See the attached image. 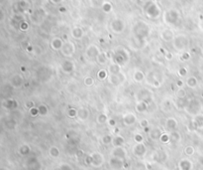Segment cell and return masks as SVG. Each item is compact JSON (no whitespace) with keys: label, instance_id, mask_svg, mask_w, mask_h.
Wrapping results in <instances>:
<instances>
[{"label":"cell","instance_id":"6da1fadb","mask_svg":"<svg viewBox=\"0 0 203 170\" xmlns=\"http://www.w3.org/2000/svg\"><path fill=\"white\" fill-rule=\"evenodd\" d=\"M145 12L147 13V15L151 18L155 19L157 17H159L160 13H161V10H160V7L155 3V2H148L146 7H145Z\"/></svg>","mask_w":203,"mask_h":170},{"label":"cell","instance_id":"7a4b0ae2","mask_svg":"<svg viewBox=\"0 0 203 170\" xmlns=\"http://www.w3.org/2000/svg\"><path fill=\"white\" fill-rule=\"evenodd\" d=\"M87 163L88 164H91L95 167H99L103 164L104 162V158H103V155L99 152H93L90 156H88L87 158Z\"/></svg>","mask_w":203,"mask_h":170},{"label":"cell","instance_id":"3957f363","mask_svg":"<svg viewBox=\"0 0 203 170\" xmlns=\"http://www.w3.org/2000/svg\"><path fill=\"white\" fill-rule=\"evenodd\" d=\"M164 21L169 24H176L177 20H178V12L175 9H170L169 11H167L164 15Z\"/></svg>","mask_w":203,"mask_h":170},{"label":"cell","instance_id":"277c9868","mask_svg":"<svg viewBox=\"0 0 203 170\" xmlns=\"http://www.w3.org/2000/svg\"><path fill=\"white\" fill-rule=\"evenodd\" d=\"M149 27H148V25L146 23H144V22H139L136 27H135V33H136V35L138 37H140V38H145V37L148 36V34H149Z\"/></svg>","mask_w":203,"mask_h":170},{"label":"cell","instance_id":"5b68a950","mask_svg":"<svg viewBox=\"0 0 203 170\" xmlns=\"http://www.w3.org/2000/svg\"><path fill=\"white\" fill-rule=\"evenodd\" d=\"M147 152V147L145 146V144L141 142V143H137L136 145L133 147V153L135 154L137 157H143Z\"/></svg>","mask_w":203,"mask_h":170},{"label":"cell","instance_id":"8992f818","mask_svg":"<svg viewBox=\"0 0 203 170\" xmlns=\"http://www.w3.org/2000/svg\"><path fill=\"white\" fill-rule=\"evenodd\" d=\"M125 28V24L121 19H114L111 22V29L115 33H121Z\"/></svg>","mask_w":203,"mask_h":170},{"label":"cell","instance_id":"52a82bcc","mask_svg":"<svg viewBox=\"0 0 203 170\" xmlns=\"http://www.w3.org/2000/svg\"><path fill=\"white\" fill-rule=\"evenodd\" d=\"M62 53L64 55V56H71L74 52V46L71 42H66V43H64V46L61 49Z\"/></svg>","mask_w":203,"mask_h":170},{"label":"cell","instance_id":"ba28073f","mask_svg":"<svg viewBox=\"0 0 203 170\" xmlns=\"http://www.w3.org/2000/svg\"><path fill=\"white\" fill-rule=\"evenodd\" d=\"M112 154H113L114 157H117V158L122 159V160H125V158L127 157V151L123 148V146L115 147V149L112 151Z\"/></svg>","mask_w":203,"mask_h":170},{"label":"cell","instance_id":"9c48e42d","mask_svg":"<svg viewBox=\"0 0 203 170\" xmlns=\"http://www.w3.org/2000/svg\"><path fill=\"white\" fill-rule=\"evenodd\" d=\"M185 42H186V39H185L183 36H176L175 38H174V48L176 50L183 49L185 47Z\"/></svg>","mask_w":203,"mask_h":170},{"label":"cell","instance_id":"30bf717a","mask_svg":"<svg viewBox=\"0 0 203 170\" xmlns=\"http://www.w3.org/2000/svg\"><path fill=\"white\" fill-rule=\"evenodd\" d=\"M99 54H100L99 50L95 45H90L88 48L86 49V55L89 58H96Z\"/></svg>","mask_w":203,"mask_h":170},{"label":"cell","instance_id":"8fae6325","mask_svg":"<svg viewBox=\"0 0 203 170\" xmlns=\"http://www.w3.org/2000/svg\"><path fill=\"white\" fill-rule=\"evenodd\" d=\"M110 165H111L112 168H114V169H120L124 166V160L113 156L110 159Z\"/></svg>","mask_w":203,"mask_h":170},{"label":"cell","instance_id":"7c38bea8","mask_svg":"<svg viewBox=\"0 0 203 170\" xmlns=\"http://www.w3.org/2000/svg\"><path fill=\"white\" fill-rule=\"evenodd\" d=\"M123 121H124V123L128 126H132V124H134L135 121H136V116L133 114H125V116H123Z\"/></svg>","mask_w":203,"mask_h":170},{"label":"cell","instance_id":"4fadbf2b","mask_svg":"<svg viewBox=\"0 0 203 170\" xmlns=\"http://www.w3.org/2000/svg\"><path fill=\"white\" fill-rule=\"evenodd\" d=\"M165 126H167V128L169 129V130H174L177 126V121H175L174 119H172V117L167 119V121H165Z\"/></svg>","mask_w":203,"mask_h":170},{"label":"cell","instance_id":"5bb4252c","mask_svg":"<svg viewBox=\"0 0 203 170\" xmlns=\"http://www.w3.org/2000/svg\"><path fill=\"white\" fill-rule=\"evenodd\" d=\"M62 70H64V72H66V73H71V72L74 71V66L71 62L64 61V63L62 64Z\"/></svg>","mask_w":203,"mask_h":170},{"label":"cell","instance_id":"9a60e30c","mask_svg":"<svg viewBox=\"0 0 203 170\" xmlns=\"http://www.w3.org/2000/svg\"><path fill=\"white\" fill-rule=\"evenodd\" d=\"M108 72L110 75H119L120 74V65L117 63H113L109 66Z\"/></svg>","mask_w":203,"mask_h":170},{"label":"cell","instance_id":"2e32d148","mask_svg":"<svg viewBox=\"0 0 203 170\" xmlns=\"http://www.w3.org/2000/svg\"><path fill=\"white\" fill-rule=\"evenodd\" d=\"M64 46V42H62V39L60 38H55L54 40L52 41V49L55 50H61Z\"/></svg>","mask_w":203,"mask_h":170},{"label":"cell","instance_id":"e0dca14e","mask_svg":"<svg viewBox=\"0 0 203 170\" xmlns=\"http://www.w3.org/2000/svg\"><path fill=\"white\" fill-rule=\"evenodd\" d=\"M71 36L74 39H81V37L83 36V31L79 27H76L71 30Z\"/></svg>","mask_w":203,"mask_h":170},{"label":"cell","instance_id":"ac0fdd59","mask_svg":"<svg viewBox=\"0 0 203 170\" xmlns=\"http://www.w3.org/2000/svg\"><path fill=\"white\" fill-rule=\"evenodd\" d=\"M88 116H89V112L87 111V109H79L78 111H77L76 116L78 117V119H82V121L88 119Z\"/></svg>","mask_w":203,"mask_h":170},{"label":"cell","instance_id":"d6986e66","mask_svg":"<svg viewBox=\"0 0 203 170\" xmlns=\"http://www.w3.org/2000/svg\"><path fill=\"white\" fill-rule=\"evenodd\" d=\"M112 143L114 144L115 147L123 146V145H124V143H125V139L123 138V136H121V135H117L116 137H114V138H113Z\"/></svg>","mask_w":203,"mask_h":170},{"label":"cell","instance_id":"ffe728a7","mask_svg":"<svg viewBox=\"0 0 203 170\" xmlns=\"http://www.w3.org/2000/svg\"><path fill=\"white\" fill-rule=\"evenodd\" d=\"M162 39L165 40V41H170V40H174V33L170 30H164V31L162 32Z\"/></svg>","mask_w":203,"mask_h":170},{"label":"cell","instance_id":"44dd1931","mask_svg":"<svg viewBox=\"0 0 203 170\" xmlns=\"http://www.w3.org/2000/svg\"><path fill=\"white\" fill-rule=\"evenodd\" d=\"M150 136H151L152 139H154V140H158V139H160V137H161L162 135V131L160 130V129L158 128H155L153 129V130H150Z\"/></svg>","mask_w":203,"mask_h":170},{"label":"cell","instance_id":"7402d4cb","mask_svg":"<svg viewBox=\"0 0 203 170\" xmlns=\"http://www.w3.org/2000/svg\"><path fill=\"white\" fill-rule=\"evenodd\" d=\"M148 109V104L145 102H139L136 104V111L138 112H145Z\"/></svg>","mask_w":203,"mask_h":170},{"label":"cell","instance_id":"603a6c76","mask_svg":"<svg viewBox=\"0 0 203 170\" xmlns=\"http://www.w3.org/2000/svg\"><path fill=\"white\" fill-rule=\"evenodd\" d=\"M109 81L113 86H119L121 84V79L119 78V75H110Z\"/></svg>","mask_w":203,"mask_h":170},{"label":"cell","instance_id":"cb8c5ba5","mask_svg":"<svg viewBox=\"0 0 203 170\" xmlns=\"http://www.w3.org/2000/svg\"><path fill=\"white\" fill-rule=\"evenodd\" d=\"M179 167L181 170H190V168H191V163L188 160H181L179 163Z\"/></svg>","mask_w":203,"mask_h":170},{"label":"cell","instance_id":"d4e9b609","mask_svg":"<svg viewBox=\"0 0 203 170\" xmlns=\"http://www.w3.org/2000/svg\"><path fill=\"white\" fill-rule=\"evenodd\" d=\"M133 78H134V80L136 82H142L143 80H144V74H143V72L141 71H136L134 73V75H133Z\"/></svg>","mask_w":203,"mask_h":170},{"label":"cell","instance_id":"484cf974","mask_svg":"<svg viewBox=\"0 0 203 170\" xmlns=\"http://www.w3.org/2000/svg\"><path fill=\"white\" fill-rule=\"evenodd\" d=\"M112 141H113V138H112V136L110 135V134H106V135L102 136V138H101V142L103 144H105V145L110 144Z\"/></svg>","mask_w":203,"mask_h":170},{"label":"cell","instance_id":"4316f807","mask_svg":"<svg viewBox=\"0 0 203 170\" xmlns=\"http://www.w3.org/2000/svg\"><path fill=\"white\" fill-rule=\"evenodd\" d=\"M107 56L105 54H101L100 53L98 56L96 57V60H97V62H98L99 64H105L106 63V61H107Z\"/></svg>","mask_w":203,"mask_h":170},{"label":"cell","instance_id":"83f0119b","mask_svg":"<svg viewBox=\"0 0 203 170\" xmlns=\"http://www.w3.org/2000/svg\"><path fill=\"white\" fill-rule=\"evenodd\" d=\"M50 154H51V156H52V157H57V156L60 155L59 148H57V146L51 147V149H50Z\"/></svg>","mask_w":203,"mask_h":170},{"label":"cell","instance_id":"f1b7e54d","mask_svg":"<svg viewBox=\"0 0 203 170\" xmlns=\"http://www.w3.org/2000/svg\"><path fill=\"white\" fill-rule=\"evenodd\" d=\"M102 10L105 12V13H108L112 10V5L109 3V2H104L102 4Z\"/></svg>","mask_w":203,"mask_h":170},{"label":"cell","instance_id":"f546056e","mask_svg":"<svg viewBox=\"0 0 203 170\" xmlns=\"http://www.w3.org/2000/svg\"><path fill=\"white\" fill-rule=\"evenodd\" d=\"M93 83H94L93 78H91V77H85V79H84V84H85V86L91 87L92 85H93Z\"/></svg>","mask_w":203,"mask_h":170},{"label":"cell","instance_id":"4dcf8cb0","mask_svg":"<svg viewBox=\"0 0 203 170\" xmlns=\"http://www.w3.org/2000/svg\"><path fill=\"white\" fill-rule=\"evenodd\" d=\"M97 77L99 78V80H104L105 78H107V72L105 70H100L97 74Z\"/></svg>","mask_w":203,"mask_h":170},{"label":"cell","instance_id":"1f68e13d","mask_svg":"<svg viewBox=\"0 0 203 170\" xmlns=\"http://www.w3.org/2000/svg\"><path fill=\"white\" fill-rule=\"evenodd\" d=\"M39 114H42V116H45V114H48V109L46 106H44V104H42V106L39 107Z\"/></svg>","mask_w":203,"mask_h":170},{"label":"cell","instance_id":"d6a6232c","mask_svg":"<svg viewBox=\"0 0 203 170\" xmlns=\"http://www.w3.org/2000/svg\"><path fill=\"white\" fill-rule=\"evenodd\" d=\"M169 135H167V134H164V133H162L161 137H160V140H161L162 142H164V143H165V142H169Z\"/></svg>","mask_w":203,"mask_h":170},{"label":"cell","instance_id":"836d02e7","mask_svg":"<svg viewBox=\"0 0 203 170\" xmlns=\"http://www.w3.org/2000/svg\"><path fill=\"white\" fill-rule=\"evenodd\" d=\"M170 137H172V138L174 139V141H177V140H179L180 135H179L178 132H176V131H172V134H170Z\"/></svg>","mask_w":203,"mask_h":170},{"label":"cell","instance_id":"e575fe53","mask_svg":"<svg viewBox=\"0 0 203 170\" xmlns=\"http://www.w3.org/2000/svg\"><path fill=\"white\" fill-rule=\"evenodd\" d=\"M107 121V116L105 114H99L98 116V122L99 123H104Z\"/></svg>","mask_w":203,"mask_h":170},{"label":"cell","instance_id":"d590c367","mask_svg":"<svg viewBox=\"0 0 203 170\" xmlns=\"http://www.w3.org/2000/svg\"><path fill=\"white\" fill-rule=\"evenodd\" d=\"M134 139H135V141L137 142V143H141V142H143V136H142V134H136V135L134 136Z\"/></svg>","mask_w":203,"mask_h":170},{"label":"cell","instance_id":"8d00e7d4","mask_svg":"<svg viewBox=\"0 0 203 170\" xmlns=\"http://www.w3.org/2000/svg\"><path fill=\"white\" fill-rule=\"evenodd\" d=\"M140 126H141L142 127H148L149 126V121H147V119H142L141 121H140Z\"/></svg>","mask_w":203,"mask_h":170},{"label":"cell","instance_id":"74e56055","mask_svg":"<svg viewBox=\"0 0 203 170\" xmlns=\"http://www.w3.org/2000/svg\"><path fill=\"white\" fill-rule=\"evenodd\" d=\"M193 148H192L191 146H187L186 148H185V153L187 154V155H191L192 153H193Z\"/></svg>","mask_w":203,"mask_h":170},{"label":"cell","instance_id":"f35d334b","mask_svg":"<svg viewBox=\"0 0 203 170\" xmlns=\"http://www.w3.org/2000/svg\"><path fill=\"white\" fill-rule=\"evenodd\" d=\"M176 96L178 97H183L185 96V91L184 90H178L176 92Z\"/></svg>","mask_w":203,"mask_h":170},{"label":"cell","instance_id":"ab89813d","mask_svg":"<svg viewBox=\"0 0 203 170\" xmlns=\"http://www.w3.org/2000/svg\"><path fill=\"white\" fill-rule=\"evenodd\" d=\"M60 170H71V167L69 166V164H62Z\"/></svg>","mask_w":203,"mask_h":170},{"label":"cell","instance_id":"60d3db41","mask_svg":"<svg viewBox=\"0 0 203 170\" xmlns=\"http://www.w3.org/2000/svg\"><path fill=\"white\" fill-rule=\"evenodd\" d=\"M69 116H71V117L76 116V114H77V111H76V109H71V111H69Z\"/></svg>","mask_w":203,"mask_h":170},{"label":"cell","instance_id":"b9f144b4","mask_svg":"<svg viewBox=\"0 0 203 170\" xmlns=\"http://www.w3.org/2000/svg\"><path fill=\"white\" fill-rule=\"evenodd\" d=\"M109 124H111V126H115V124H116V122H115V121H113V119H110L109 121Z\"/></svg>","mask_w":203,"mask_h":170},{"label":"cell","instance_id":"7bdbcfd3","mask_svg":"<svg viewBox=\"0 0 203 170\" xmlns=\"http://www.w3.org/2000/svg\"><path fill=\"white\" fill-rule=\"evenodd\" d=\"M52 2H54V3H56V4H57V3H61V2L62 1V0H52Z\"/></svg>","mask_w":203,"mask_h":170},{"label":"cell","instance_id":"ee69618b","mask_svg":"<svg viewBox=\"0 0 203 170\" xmlns=\"http://www.w3.org/2000/svg\"><path fill=\"white\" fill-rule=\"evenodd\" d=\"M60 11H61V12H66V8H64V7H61V8H60Z\"/></svg>","mask_w":203,"mask_h":170},{"label":"cell","instance_id":"f6af8a7d","mask_svg":"<svg viewBox=\"0 0 203 170\" xmlns=\"http://www.w3.org/2000/svg\"><path fill=\"white\" fill-rule=\"evenodd\" d=\"M182 85H183V83H182V82H180V81L177 82V86H178V87H181Z\"/></svg>","mask_w":203,"mask_h":170},{"label":"cell","instance_id":"bcb514c9","mask_svg":"<svg viewBox=\"0 0 203 170\" xmlns=\"http://www.w3.org/2000/svg\"><path fill=\"white\" fill-rule=\"evenodd\" d=\"M142 1H149V0H142Z\"/></svg>","mask_w":203,"mask_h":170}]
</instances>
